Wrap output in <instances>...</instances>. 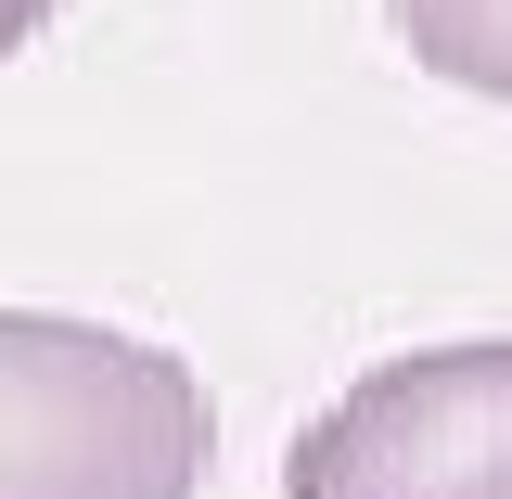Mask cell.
Returning a JSON list of instances; mask_svg holds the SVG:
<instances>
[{
  "label": "cell",
  "instance_id": "1",
  "mask_svg": "<svg viewBox=\"0 0 512 499\" xmlns=\"http://www.w3.org/2000/svg\"><path fill=\"white\" fill-rule=\"evenodd\" d=\"M218 397L180 346L0 308V499H205Z\"/></svg>",
  "mask_w": 512,
  "mask_h": 499
},
{
  "label": "cell",
  "instance_id": "4",
  "mask_svg": "<svg viewBox=\"0 0 512 499\" xmlns=\"http://www.w3.org/2000/svg\"><path fill=\"white\" fill-rule=\"evenodd\" d=\"M52 13H64V0H0V64L26 52V39H39V26H52Z\"/></svg>",
  "mask_w": 512,
  "mask_h": 499
},
{
  "label": "cell",
  "instance_id": "3",
  "mask_svg": "<svg viewBox=\"0 0 512 499\" xmlns=\"http://www.w3.org/2000/svg\"><path fill=\"white\" fill-rule=\"evenodd\" d=\"M384 26L423 77L474 90V103H512V0H384Z\"/></svg>",
  "mask_w": 512,
  "mask_h": 499
},
{
  "label": "cell",
  "instance_id": "2",
  "mask_svg": "<svg viewBox=\"0 0 512 499\" xmlns=\"http://www.w3.org/2000/svg\"><path fill=\"white\" fill-rule=\"evenodd\" d=\"M282 499H512V333L372 359L295 423Z\"/></svg>",
  "mask_w": 512,
  "mask_h": 499
}]
</instances>
